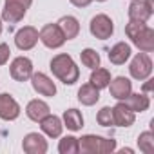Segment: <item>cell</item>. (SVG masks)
<instances>
[{"instance_id": "obj_1", "label": "cell", "mask_w": 154, "mask_h": 154, "mask_svg": "<svg viewBox=\"0 0 154 154\" xmlns=\"http://www.w3.org/2000/svg\"><path fill=\"white\" fill-rule=\"evenodd\" d=\"M125 33L131 38V42L141 53L154 51V29L149 27L145 22H134V20H131L125 26Z\"/></svg>"}, {"instance_id": "obj_2", "label": "cell", "mask_w": 154, "mask_h": 154, "mask_svg": "<svg viewBox=\"0 0 154 154\" xmlns=\"http://www.w3.org/2000/svg\"><path fill=\"white\" fill-rule=\"evenodd\" d=\"M49 65H51L53 74L56 76V78H58L62 84H65V85H72V84L78 82L80 71H78V67H76L74 60H72L69 54H65V53L56 54V56L51 60Z\"/></svg>"}, {"instance_id": "obj_3", "label": "cell", "mask_w": 154, "mask_h": 154, "mask_svg": "<svg viewBox=\"0 0 154 154\" xmlns=\"http://www.w3.org/2000/svg\"><path fill=\"white\" fill-rule=\"evenodd\" d=\"M78 147L84 154H111L116 149V140L102 138L96 134H85L78 140Z\"/></svg>"}, {"instance_id": "obj_4", "label": "cell", "mask_w": 154, "mask_h": 154, "mask_svg": "<svg viewBox=\"0 0 154 154\" xmlns=\"http://www.w3.org/2000/svg\"><path fill=\"white\" fill-rule=\"evenodd\" d=\"M38 40L49 47V49H58L65 44V36L62 33V29L58 27V24H47L42 27V31L38 33Z\"/></svg>"}, {"instance_id": "obj_5", "label": "cell", "mask_w": 154, "mask_h": 154, "mask_svg": "<svg viewBox=\"0 0 154 154\" xmlns=\"http://www.w3.org/2000/svg\"><path fill=\"white\" fill-rule=\"evenodd\" d=\"M129 72L134 80H147L152 72V60L149 58V54L147 53L136 54L129 65Z\"/></svg>"}, {"instance_id": "obj_6", "label": "cell", "mask_w": 154, "mask_h": 154, "mask_svg": "<svg viewBox=\"0 0 154 154\" xmlns=\"http://www.w3.org/2000/svg\"><path fill=\"white\" fill-rule=\"evenodd\" d=\"M89 29H91V35L94 38L107 40L114 33V24L107 15H96V17H93V20L89 24Z\"/></svg>"}, {"instance_id": "obj_7", "label": "cell", "mask_w": 154, "mask_h": 154, "mask_svg": "<svg viewBox=\"0 0 154 154\" xmlns=\"http://www.w3.org/2000/svg\"><path fill=\"white\" fill-rule=\"evenodd\" d=\"M9 72L13 76V80L17 82H26L31 78V74H33V62L26 56H18L11 62L9 65Z\"/></svg>"}, {"instance_id": "obj_8", "label": "cell", "mask_w": 154, "mask_h": 154, "mask_svg": "<svg viewBox=\"0 0 154 154\" xmlns=\"http://www.w3.org/2000/svg\"><path fill=\"white\" fill-rule=\"evenodd\" d=\"M31 85H33V89H35L38 94H42V96L53 98V96L56 94V85H54V82L49 78L47 74H44V72H33V74H31Z\"/></svg>"}, {"instance_id": "obj_9", "label": "cell", "mask_w": 154, "mask_h": 154, "mask_svg": "<svg viewBox=\"0 0 154 154\" xmlns=\"http://www.w3.org/2000/svg\"><path fill=\"white\" fill-rule=\"evenodd\" d=\"M36 42H38V31H36L33 26H26V27L18 29L17 35H15V44H17V47L22 49V51L33 49V47L36 45Z\"/></svg>"}, {"instance_id": "obj_10", "label": "cell", "mask_w": 154, "mask_h": 154, "mask_svg": "<svg viewBox=\"0 0 154 154\" xmlns=\"http://www.w3.org/2000/svg\"><path fill=\"white\" fill-rule=\"evenodd\" d=\"M18 116H20V105L17 103V100L11 94L2 93L0 94V118L11 122V120H17Z\"/></svg>"}, {"instance_id": "obj_11", "label": "cell", "mask_w": 154, "mask_h": 154, "mask_svg": "<svg viewBox=\"0 0 154 154\" xmlns=\"http://www.w3.org/2000/svg\"><path fill=\"white\" fill-rule=\"evenodd\" d=\"M22 149L27 154H45L47 152V140L38 132H29L22 141Z\"/></svg>"}, {"instance_id": "obj_12", "label": "cell", "mask_w": 154, "mask_h": 154, "mask_svg": "<svg viewBox=\"0 0 154 154\" xmlns=\"http://www.w3.org/2000/svg\"><path fill=\"white\" fill-rule=\"evenodd\" d=\"M154 8L149 6L145 0H132L129 6V18L134 22H147L152 17Z\"/></svg>"}, {"instance_id": "obj_13", "label": "cell", "mask_w": 154, "mask_h": 154, "mask_svg": "<svg viewBox=\"0 0 154 154\" xmlns=\"http://www.w3.org/2000/svg\"><path fill=\"white\" fill-rule=\"evenodd\" d=\"M109 91H111V96L116 98L118 102L120 100H125L131 93H132V84L129 78H125V76H118V78L111 80L109 82Z\"/></svg>"}, {"instance_id": "obj_14", "label": "cell", "mask_w": 154, "mask_h": 154, "mask_svg": "<svg viewBox=\"0 0 154 154\" xmlns=\"http://www.w3.org/2000/svg\"><path fill=\"white\" fill-rule=\"evenodd\" d=\"M112 118H114V125L118 127H131L134 123V112L122 100L112 107Z\"/></svg>"}, {"instance_id": "obj_15", "label": "cell", "mask_w": 154, "mask_h": 154, "mask_svg": "<svg viewBox=\"0 0 154 154\" xmlns=\"http://www.w3.org/2000/svg\"><path fill=\"white\" fill-rule=\"evenodd\" d=\"M40 129H42V132L47 134L49 138H58V136L62 134L63 125H62V120H60L58 116H54V114L49 112L44 120H40Z\"/></svg>"}, {"instance_id": "obj_16", "label": "cell", "mask_w": 154, "mask_h": 154, "mask_svg": "<svg viewBox=\"0 0 154 154\" xmlns=\"http://www.w3.org/2000/svg\"><path fill=\"white\" fill-rule=\"evenodd\" d=\"M26 13H27V8L18 6L15 2H6V6L2 9V20H6L9 24H17L26 17Z\"/></svg>"}, {"instance_id": "obj_17", "label": "cell", "mask_w": 154, "mask_h": 154, "mask_svg": "<svg viewBox=\"0 0 154 154\" xmlns=\"http://www.w3.org/2000/svg\"><path fill=\"white\" fill-rule=\"evenodd\" d=\"M132 112H145L147 109H149V105H150V100H149V96L147 94H143V93H136V94H129L125 100H122Z\"/></svg>"}, {"instance_id": "obj_18", "label": "cell", "mask_w": 154, "mask_h": 154, "mask_svg": "<svg viewBox=\"0 0 154 154\" xmlns=\"http://www.w3.org/2000/svg\"><path fill=\"white\" fill-rule=\"evenodd\" d=\"M26 114H27L29 120L40 122L49 114V105L45 102H42V100H31L27 103V107H26Z\"/></svg>"}, {"instance_id": "obj_19", "label": "cell", "mask_w": 154, "mask_h": 154, "mask_svg": "<svg viewBox=\"0 0 154 154\" xmlns=\"http://www.w3.org/2000/svg\"><path fill=\"white\" fill-rule=\"evenodd\" d=\"M58 27L62 29L65 40H72V38L78 36V33H80V24H78V20H76L74 17H71V15L62 17V18L58 20Z\"/></svg>"}, {"instance_id": "obj_20", "label": "cell", "mask_w": 154, "mask_h": 154, "mask_svg": "<svg viewBox=\"0 0 154 154\" xmlns=\"http://www.w3.org/2000/svg\"><path fill=\"white\" fill-rule=\"evenodd\" d=\"M100 100V89H96L93 84H84L80 89H78V102L82 105H94L96 102Z\"/></svg>"}, {"instance_id": "obj_21", "label": "cell", "mask_w": 154, "mask_h": 154, "mask_svg": "<svg viewBox=\"0 0 154 154\" xmlns=\"http://www.w3.org/2000/svg\"><path fill=\"white\" fill-rule=\"evenodd\" d=\"M129 56H131V45L125 44V42H118V44L109 51V60H111V63H114V65L125 63V62L129 60Z\"/></svg>"}, {"instance_id": "obj_22", "label": "cell", "mask_w": 154, "mask_h": 154, "mask_svg": "<svg viewBox=\"0 0 154 154\" xmlns=\"http://www.w3.org/2000/svg\"><path fill=\"white\" fill-rule=\"evenodd\" d=\"M63 125L69 131H80L84 127V116L78 109H67L63 112Z\"/></svg>"}, {"instance_id": "obj_23", "label": "cell", "mask_w": 154, "mask_h": 154, "mask_svg": "<svg viewBox=\"0 0 154 154\" xmlns=\"http://www.w3.org/2000/svg\"><path fill=\"white\" fill-rule=\"evenodd\" d=\"M109 82H111V72L107 69H100V67L93 69L91 78H89V84H93L96 89H105L109 85Z\"/></svg>"}, {"instance_id": "obj_24", "label": "cell", "mask_w": 154, "mask_h": 154, "mask_svg": "<svg viewBox=\"0 0 154 154\" xmlns=\"http://www.w3.org/2000/svg\"><path fill=\"white\" fill-rule=\"evenodd\" d=\"M58 150H60V154H76V152H80L78 138H74V136L62 138L60 143H58Z\"/></svg>"}, {"instance_id": "obj_25", "label": "cell", "mask_w": 154, "mask_h": 154, "mask_svg": "<svg viewBox=\"0 0 154 154\" xmlns=\"http://www.w3.org/2000/svg\"><path fill=\"white\" fill-rule=\"evenodd\" d=\"M80 58H82V63H84L85 67H89V69L100 67V54H98L94 49H91V47L84 49V51L80 53Z\"/></svg>"}, {"instance_id": "obj_26", "label": "cell", "mask_w": 154, "mask_h": 154, "mask_svg": "<svg viewBox=\"0 0 154 154\" xmlns=\"http://www.w3.org/2000/svg\"><path fill=\"white\" fill-rule=\"evenodd\" d=\"M138 147L141 152L145 154H152L154 152V134L150 131H145L138 136Z\"/></svg>"}, {"instance_id": "obj_27", "label": "cell", "mask_w": 154, "mask_h": 154, "mask_svg": "<svg viewBox=\"0 0 154 154\" xmlns=\"http://www.w3.org/2000/svg\"><path fill=\"white\" fill-rule=\"evenodd\" d=\"M96 122L102 127H111L114 125V118H112V107H102L96 114Z\"/></svg>"}, {"instance_id": "obj_28", "label": "cell", "mask_w": 154, "mask_h": 154, "mask_svg": "<svg viewBox=\"0 0 154 154\" xmlns=\"http://www.w3.org/2000/svg\"><path fill=\"white\" fill-rule=\"evenodd\" d=\"M9 54H11L9 45H8V44H0V65H6V63H8Z\"/></svg>"}, {"instance_id": "obj_29", "label": "cell", "mask_w": 154, "mask_h": 154, "mask_svg": "<svg viewBox=\"0 0 154 154\" xmlns=\"http://www.w3.org/2000/svg\"><path fill=\"white\" fill-rule=\"evenodd\" d=\"M69 2H71L72 6H76V8H87L93 0H69Z\"/></svg>"}, {"instance_id": "obj_30", "label": "cell", "mask_w": 154, "mask_h": 154, "mask_svg": "<svg viewBox=\"0 0 154 154\" xmlns=\"http://www.w3.org/2000/svg\"><path fill=\"white\" fill-rule=\"evenodd\" d=\"M6 2H15V4L24 6V8H27V9H29V6L33 4V0H6Z\"/></svg>"}, {"instance_id": "obj_31", "label": "cell", "mask_w": 154, "mask_h": 154, "mask_svg": "<svg viewBox=\"0 0 154 154\" xmlns=\"http://www.w3.org/2000/svg\"><path fill=\"white\" fill-rule=\"evenodd\" d=\"M0 33H2V22H0Z\"/></svg>"}, {"instance_id": "obj_32", "label": "cell", "mask_w": 154, "mask_h": 154, "mask_svg": "<svg viewBox=\"0 0 154 154\" xmlns=\"http://www.w3.org/2000/svg\"><path fill=\"white\" fill-rule=\"evenodd\" d=\"M96 2H105V0H96Z\"/></svg>"}]
</instances>
